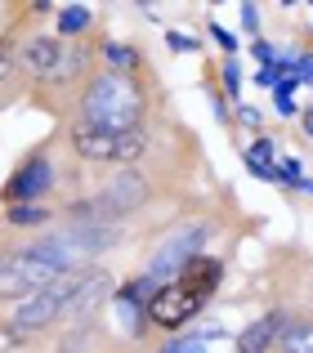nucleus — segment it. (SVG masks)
<instances>
[{
  "label": "nucleus",
  "instance_id": "obj_1",
  "mask_svg": "<svg viewBox=\"0 0 313 353\" xmlns=\"http://www.w3.org/2000/svg\"><path fill=\"white\" fill-rule=\"evenodd\" d=\"M143 117H148V94L134 77L121 72H90L81 85V121L103 125L112 134H139Z\"/></svg>",
  "mask_w": 313,
  "mask_h": 353
},
{
  "label": "nucleus",
  "instance_id": "obj_2",
  "mask_svg": "<svg viewBox=\"0 0 313 353\" xmlns=\"http://www.w3.org/2000/svg\"><path fill=\"white\" fill-rule=\"evenodd\" d=\"M219 282H224V259L215 255H197L188 268H183L174 282H165L152 300V331H183L210 300H215Z\"/></svg>",
  "mask_w": 313,
  "mask_h": 353
},
{
  "label": "nucleus",
  "instance_id": "obj_3",
  "mask_svg": "<svg viewBox=\"0 0 313 353\" xmlns=\"http://www.w3.org/2000/svg\"><path fill=\"white\" fill-rule=\"evenodd\" d=\"M117 237L121 233L108 228V224H77V219H63V228H54V233H45V237H32L23 250L32 259H41V264H50L54 273H85L108 246H117Z\"/></svg>",
  "mask_w": 313,
  "mask_h": 353
},
{
  "label": "nucleus",
  "instance_id": "obj_4",
  "mask_svg": "<svg viewBox=\"0 0 313 353\" xmlns=\"http://www.w3.org/2000/svg\"><path fill=\"white\" fill-rule=\"evenodd\" d=\"M85 273H90V268H85ZM85 273H68V277H59L54 286L36 291L32 300L14 304V309L5 313V349H18L23 340H32L36 331H45V327H54L59 318H68V304H72V295L81 291Z\"/></svg>",
  "mask_w": 313,
  "mask_h": 353
},
{
  "label": "nucleus",
  "instance_id": "obj_5",
  "mask_svg": "<svg viewBox=\"0 0 313 353\" xmlns=\"http://www.w3.org/2000/svg\"><path fill=\"white\" fill-rule=\"evenodd\" d=\"M143 201H148V179H143V170L130 165V170H117L94 197L72 201L68 219H77V224H108V228H117V219L134 215Z\"/></svg>",
  "mask_w": 313,
  "mask_h": 353
},
{
  "label": "nucleus",
  "instance_id": "obj_6",
  "mask_svg": "<svg viewBox=\"0 0 313 353\" xmlns=\"http://www.w3.org/2000/svg\"><path fill=\"white\" fill-rule=\"evenodd\" d=\"M72 50L63 45V36H27L18 50H5V77H14L23 68L27 81H41V85H63L72 77L68 72Z\"/></svg>",
  "mask_w": 313,
  "mask_h": 353
},
{
  "label": "nucleus",
  "instance_id": "obj_7",
  "mask_svg": "<svg viewBox=\"0 0 313 353\" xmlns=\"http://www.w3.org/2000/svg\"><path fill=\"white\" fill-rule=\"evenodd\" d=\"M72 148H77V157H85V161H117L130 170L134 161L143 157V148H148V134H112V130L103 125H90V121H72Z\"/></svg>",
  "mask_w": 313,
  "mask_h": 353
},
{
  "label": "nucleus",
  "instance_id": "obj_8",
  "mask_svg": "<svg viewBox=\"0 0 313 353\" xmlns=\"http://www.w3.org/2000/svg\"><path fill=\"white\" fill-rule=\"evenodd\" d=\"M206 237H210V224H206V219H188V224H179L170 237L161 241V246L152 250L148 273L156 277V282H174V277H179L197 255H206V250H201V241H206Z\"/></svg>",
  "mask_w": 313,
  "mask_h": 353
},
{
  "label": "nucleus",
  "instance_id": "obj_9",
  "mask_svg": "<svg viewBox=\"0 0 313 353\" xmlns=\"http://www.w3.org/2000/svg\"><path fill=\"white\" fill-rule=\"evenodd\" d=\"M59 277H68V273H54L50 264L32 259L23 246H18V250H5V264H0V295H5V304H23V300H32L36 291L54 286Z\"/></svg>",
  "mask_w": 313,
  "mask_h": 353
},
{
  "label": "nucleus",
  "instance_id": "obj_10",
  "mask_svg": "<svg viewBox=\"0 0 313 353\" xmlns=\"http://www.w3.org/2000/svg\"><path fill=\"white\" fill-rule=\"evenodd\" d=\"M54 188V161L45 152H32L14 174L5 179V206H32Z\"/></svg>",
  "mask_w": 313,
  "mask_h": 353
},
{
  "label": "nucleus",
  "instance_id": "obj_11",
  "mask_svg": "<svg viewBox=\"0 0 313 353\" xmlns=\"http://www.w3.org/2000/svg\"><path fill=\"white\" fill-rule=\"evenodd\" d=\"M287 313L282 309H273V313H264V318H255L251 327L237 336V353H269L273 345H278V336L287 331Z\"/></svg>",
  "mask_w": 313,
  "mask_h": 353
},
{
  "label": "nucleus",
  "instance_id": "obj_12",
  "mask_svg": "<svg viewBox=\"0 0 313 353\" xmlns=\"http://www.w3.org/2000/svg\"><path fill=\"white\" fill-rule=\"evenodd\" d=\"M242 161H246V170L255 174V179H264V183H282V174H278V143H273L269 134H260V139H251V143L242 148Z\"/></svg>",
  "mask_w": 313,
  "mask_h": 353
},
{
  "label": "nucleus",
  "instance_id": "obj_13",
  "mask_svg": "<svg viewBox=\"0 0 313 353\" xmlns=\"http://www.w3.org/2000/svg\"><path fill=\"white\" fill-rule=\"evenodd\" d=\"M99 59L108 63V72H121V77H134L143 68V50H134L125 41H99Z\"/></svg>",
  "mask_w": 313,
  "mask_h": 353
},
{
  "label": "nucleus",
  "instance_id": "obj_14",
  "mask_svg": "<svg viewBox=\"0 0 313 353\" xmlns=\"http://www.w3.org/2000/svg\"><path fill=\"white\" fill-rule=\"evenodd\" d=\"M54 27H59L63 41H81V36L94 27V9L90 5H63L59 14H54Z\"/></svg>",
  "mask_w": 313,
  "mask_h": 353
},
{
  "label": "nucleus",
  "instance_id": "obj_15",
  "mask_svg": "<svg viewBox=\"0 0 313 353\" xmlns=\"http://www.w3.org/2000/svg\"><path fill=\"white\" fill-rule=\"evenodd\" d=\"M273 353H313V318H291Z\"/></svg>",
  "mask_w": 313,
  "mask_h": 353
},
{
  "label": "nucleus",
  "instance_id": "obj_16",
  "mask_svg": "<svg viewBox=\"0 0 313 353\" xmlns=\"http://www.w3.org/2000/svg\"><path fill=\"white\" fill-rule=\"evenodd\" d=\"M210 340H224V327H197V331H183V336H174L161 353H210V349H206Z\"/></svg>",
  "mask_w": 313,
  "mask_h": 353
},
{
  "label": "nucleus",
  "instance_id": "obj_17",
  "mask_svg": "<svg viewBox=\"0 0 313 353\" xmlns=\"http://www.w3.org/2000/svg\"><path fill=\"white\" fill-rule=\"evenodd\" d=\"M54 219V206H5V224L9 228H36V224H50Z\"/></svg>",
  "mask_w": 313,
  "mask_h": 353
},
{
  "label": "nucleus",
  "instance_id": "obj_18",
  "mask_svg": "<svg viewBox=\"0 0 313 353\" xmlns=\"http://www.w3.org/2000/svg\"><path fill=\"white\" fill-rule=\"evenodd\" d=\"M219 85H224L228 99L242 94V63H237V59H224V63H219Z\"/></svg>",
  "mask_w": 313,
  "mask_h": 353
},
{
  "label": "nucleus",
  "instance_id": "obj_19",
  "mask_svg": "<svg viewBox=\"0 0 313 353\" xmlns=\"http://www.w3.org/2000/svg\"><path fill=\"white\" fill-rule=\"evenodd\" d=\"M278 174H282V183H287V188H300V183L309 179L305 165H300L296 157H282V161H278Z\"/></svg>",
  "mask_w": 313,
  "mask_h": 353
},
{
  "label": "nucleus",
  "instance_id": "obj_20",
  "mask_svg": "<svg viewBox=\"0 0 313 353\" xmlns=\"http://www.w3.org/2000/svg\"><path fill=\"white\" fill-rule=\"evenodd\" d=\"M165 45H170L174 54H197V50H201V45H197V36H183V32H174V27L165 32Z\"/></svg>",
  "mask_w": 313,
  "mask_h": 353
},
{
  "label": "nucleus",
  "instance_id": "obj_21",
  "mask_svg": "<svg viewBox=\"0 0 313 353\" xmlns=\"http://www.w3.org/2000/svg\"><path fill=\"white\" fill-rule=\"evenodd\" d=\"M251 59H255V63H264V68H273V63H278V59H282V54H278V50H273V45H269V41H251Z\"/></svg>",
  "mask_w": 313,
  "mask_h": 353
},
{
  "label": "nucleus",
  "instance_id": "obj_22",
  "mask_svg": "<svg viewBox=\"0 0 313 353\" xmlns=\"http://www.w3.org/2000/svg\"><path fill=\"white\" fill-rule=\"evenodd\" d=\"M242 27H246V36L260 41V9H255V5H242Z\"/></svg>",
  "mask_w": 313,
  "mask_h": 353
},
{
  "label": "nucleus",
  "instance_id": "obj_23",
  "mask_svg": "<svg viewBox=\"0 0 313 353\" xmlns=\"http://www.w3.org/2000/svg\"><path fill=\"white\" fill-rule=\"evenodd\" d=\"M210 112H215V117L228 125V94H219V90H215V81H210Z\"/></svg>",
  "mask_w": 313,
  "mask_h": 353
},
{
  "label": "nucleus",
  "instance_id": "obj_24",
  "mask_svg": "<svg viewBox=\"0 0 313 353\" xmlns=\"http://www.w3.org/2000/svg\"><path fill=\"white\" fill-rule=\"evenodd\" d=\"M273 112L278 117H300V108H296V99H273Z\"/></svg>",
  "mask_w": 313,
  "mask_h": 353
},
{
  "label": "nucleus",
  "instance_id": "obj_25",
  "mask_svg": "<svg viewBox=\"0 0 313 353\" xmlns=\"http://www.w3.org/2000/svg\"><path fill=\"white\" fill-rule=\"evenodd\" d=\"M237 121H242V125H260V112H255V108H237Z\"/></svg>",
  "mask_w": 313,
  "mask_h": 353
},
{
  "label": "nucleus",
  "instance_id": "obj_26",
  "mask_svg": "<svg viewBox=\"0 0 313 353\" xmlns=\"http://www.w3.org/2000/svg\"><path fill=\"white\" fill-rule=\"evenodd\" d=\"M300 125H305V139H313V108H305V112H300Z\"/></svg>",
  "mask_w": 313,
  "mask_h": 353
}]
</instances>
